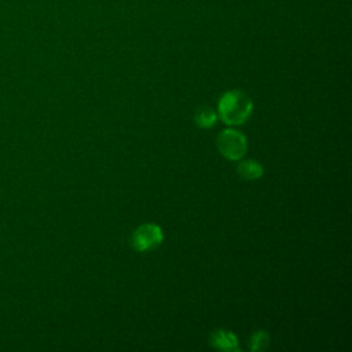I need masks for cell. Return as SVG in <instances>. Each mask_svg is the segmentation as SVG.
I'll return each instance as SVG.
<instances>
[{
	"mask_svg": "<svg viewBox=\"0 0 352 352\" xmlns=\"http://www.w3.org/2000/svg\"><path fill=\"white\" fill-rule=\"evenodd\" d=\"M236 173L245 180H256L263 176L264 168L256 160H245L236 165Z\"/></svg>",
	"mask_w": 352,
	"mask_h": 352,
	"instance_id": "obj_5",
	"label": "cell"
},
{
	"mask_svg": "<svg viewBox=\"0 0 352 352\" xmlns=\"http://www.w3.org/2000/svg\"><path fill=\"white\" fill-rule=\"evenodd\" d=\"M209 342L213 348L220 349V351H226V352H232V351H239L238 346V338L232 331H227L224 329H219L214 330L210 334Z\"/></svg>",
	"mask_w": 352,
	"mask_h": 352,
	"instance_id": "obj_4",
	"label": "cell"
},
{
	"mask_svg": "<svg viewBox=\"0 0 352 352\" xmlns=\"http://www.w3.org/2000/svg\"><path fill=\"white\" fill-rule=\"evenodd\" d=\"M220 120L227 125H241L246 122L253 111L252 99L239 89L224 92L217 103Z\"/></svg>",
	"mask_w": 352,
	"mask_h": 352,
	"instance_id": "obj_1",
	"label": "cell"
},
{
	"mask_svg": "<svg viewBox=\"0 0 352 352\" xmlns=\"http://www.w3.org/2000/svg\"><path fill=\"white\" fill-rule=\"evenodd\" d=\"M268 341H270V336L267 331L264 330H258L256 331L252 338H250V342H249V349L250 351H261V349H265L267 345H268Z\"/></svg>",
	"mask_w": 352,
	"mask_h": 352,
	"instance_id": "obj_7",
	"label": "cell"
},
{
	"mask_svg": "<svg viewBox=\"0 0 352 352\" xmlns=\"http://www.w3.org/2000/svg\"><path fill=\"white\" fill-rule=\"evenodd\" d=\"M194 121L199 128H210L217 121V114L210 107H201L194 114Z\"/></svg>",
	"mask_w": 352,
	"mask_h": 352,
	"instance_id": "obj_6",
	"label": "cell"
},
{
	"mask_svg": "<svg viewBox=\"0 0 352 352\" xmlns=\"http://www.w3.org/2000/svg\"><path fill=\"white\" fill-rule=\"evenodd\" d=\"M164 241L162 228L154 223L139 226L131 235V248L135 252L144 253L158 248Z\"/></svg>",
	"mask_w": 352,
	"mask_h": 352,
	"instance_id": "obj_3",
	"label": "cell"
},
{
	"mask_svg": "<svg viewBox=\"0 0 352 352\" xmlns=\"http://www.w3.org/2000/svg\"><path fill=\"white\" fill-rule=\"evenodd\" d=\"M216 146L220 154L230 161L241 160L248 148L245 135L232 128L224 129L217 135Z\"/></svg>",
	"mask_w": 352,
	"mask_h": 352,
	"instance_id": "obj_2",
	"label": "cell"
}]
</instances>
